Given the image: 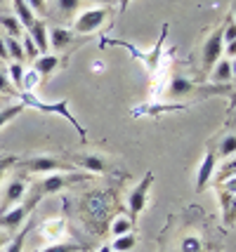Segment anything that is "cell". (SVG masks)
<instances>
[{"label": "cell", "instance_id": "6da1fadb", "mask_svg": "<svg viewBox=\"0 0 236 252\" xmlns=\"http://www.w3.org/2000/svg\"><path fill=\"white\" fill-rule=\"evenodd\" d=\"M19 99H22V104L24 106H31V109H38V111H43V113H57V116H62L64 121H68L76 130H78L80 134V139H88V132H85V127L80 125L78 121H76V116L68 111V101L67 99H59V101H52V104H47V101H43V99H38L34 94V92H26L24 90L22 94H19Z\"/></svg>", "mask_w": 236, "mask_h": 252}, {"label": "cell", "instance_id": "7a4b0ae2", "mask_svg": "<svg viewBox=\"0 0 236 252\" xmlns=\"http://www.w3.org/2000/svg\"><path fill=\"white\" fill-rule=\"evenodd\" d=\"M40 198H43V193H40V189H38V184H35L34 193H31V198H29V200H22L19 205H14V208L0 212V229L7 231L10 236L14 233V231H19V226L29 220V212L38 205V200H40Z\"/></svg>", "mask_w": 236, "mask_h": 252}, {"label": "cell", "instance_id": "3957f363", "mask_svg": "<svg viewBox=\"0 0 236 252\" xmlns=\"http://www.w3.org/2000/svg\"><path fill=\"white\" fill-rule=\"evenodd\" d=\"M19 167L24 172H45V175H52V172H73V165L59 160L55 156H34L29 160H19Z\"/></svg>", "mask_w": 236, "mask_h": 252}, {"label": "cell", "instance_id": "277c9868", "mask_svg": "<svg viewBox=\"0 0 236 252\" xmlns=\"http://www.w3.org/2000/svg\"><path fill=\"white\" fill-rule=\"evenodd\" d=\"M85 179H90L88 172H52L38 184V189H40L43 196H50V193H57L59 189L68 187L73 182H85Z\"/></svg>", "mask_w": 236, "mask_h": 252}, {"label": "cell", "instance_id": "5b68a950", "mask_svg": "<svg viewBox=\"0 0 236 252\" xmlns=\"http://www.w3.org/2000/svg\"><path fill=\"white\" fill-rule=\"evenodd\" d=\"M222 52H225V40H222V26L220 29H215L210 35H208V40L203 43V68L205 71H210L220 59H222Z\"/></svg>", "mask_w": 236, "mask_h": 252}, {"label": "cell", "instance_id": "8992f818", "mask_svg": "<svg viewBox=\"0 0 236 252\" xmlns=\"http://www.w3.org/2000/svg\"><path fill=\"white\" fill-rule=\"evenodd\" d=\"M106 17H109V7H95V10L83 12L76 19V24H73V31L80 33V35H88V33L97 31Z\"/></svg>", "mask_w": 236, "mask_h": 252}, {"label": "cell", "instance_id": "52a82bcc", "mask_svg": "<svg viewBox=\"0 0 236 252\" xmlns=\"http://www.w3.org/2000/svg\"><path fill=\"white\" fill-rule=\"evenodd\" d=\"M151 184H154V172H146V175L142 177V182L130 191V196H128V210H130V215H133V217H137V215L144 210L146 193H149Z\"/></svg>", "mask_w": 236, "mask_h": 252}, {"label": "cell", "instance_id": "ba28073f", "mask_svg": "<svg viewBox=\"0 0 236 252\" xmlns=\"http://www.w3.org/2000/svg\"><path fill=\"white\" fill-rule=\"evenodd\" d=\"M26 189H29L26 179H19V177L12 179L10 184H7V189H5V200H2V205H0V212H5V210L19 205L24 200V196H26Z\"/></svg>", "mask_w": 236, "mask_h": 252}, {"label": "cell", "instance_id": "9c48e42d", "mask_svg": "<svg viewBox=\"0 0 236 252\" xmlns=\"http://www.w3.org/2000/svg\"><path fill=\"white\" fill-rule=\"evenodd\" d=\"M215 154L213 151H208V154L203 156L201 165H199V172H196V191H203V189L208 187V182H210V177L215 172Z\"/></svg>", "mask_w": 236, "mask_h": 252}, {"label": "cell", "instance_id": "30bf717a", "mask_svg": "<svg viewBox=\"0 0 236 252\" xmlns=\"http://www.w3.org/2000/svg\"><path fill=\"white\" fill-rule=\"evenodd\" d=\"M210 71H213V73H210V80H213V83H217V85L229 83V80L234 78V59H220Z\"/></svg>", "mask_w": 236, "mask_h": 252}, {"label": "cell", "instance_id": "8fae6325", "mask_svg": "<svg viewBox=\"0 0 236 252\" xmlns=\"http://www.w3.org/2000/svg\"><path fill=\"white\" fill-rule=\"evenodd\" d=\"M194 92H199V88H196L191 80H187L184 76H172V80H170V90H168L170 97L180 99V97H189V94H194Z\"/></svg>", "mask_w": 236, "mask_h": 252}, {"label": "cell", "instance_id": "7c38bea8", "mask_svg": "<svg viewBox=\"0 0 236 252\" xmlns=\"http://www.w3.org/2000/svg\"><path fill=\"white\" fill-rule=\"evenodd\" d=\"M73 165H80L88 175H92V172H104V170H106V160L97 154L76 156V158H73Z\"/></svg>", "mask_w": 236, "mask_h": 252}, {"label": "cell", "instance_id": "4fadbf2b", "mask_svg": "<svg viewBox=\"0 0 236 252\" xmlns=\"http://www.w3.org/2000/svg\"><path fill=\"white\" fill-rule=\"evenodd\" d=\"M47 43L50 47H55V50H67L73 45V31H67V29H52V33L47 35Z\"/></svg>", "mask_w": 236, "mask_h": 252}, {"label": "cell", "instance_id": "5bb4252c", "mask_svg": "<svg viewBox=\"0 0 236 252\" xmlns=\"http://www.w3.org/2000/svg\"><path fill=\"white\" fill-rule=\"evenodd\" d=\"M12 5H14V17H17V22L22 24V29H31V24L35 22V14L34 10L26 5V0H12Z\"/></svg>", "mask_w": 236, "mask_h": 252}, {"label": "cell", "instance_id": "9a60e30c", "mask_svg": "<svg viewBox=\"0 0 236 252\" xmlns=\"http://www.w3.org/2000/svg\"><path fill=\"white\" fill-rule=\"evenodd\" d=\"M57 66H59V57L57 55H40V57H35L34 73L47 78L52 71H57Z\"/></svg>", "mask_w": 236, "mask_h": 252}, {"label": "cell", "instance_id": "2e32d148", "mask_svg": "<svg viewBox=\"0 0 236 252\" xmlns=\"http://www.w3.org/2000/svg\"><path fill=\"white\" fill-rule=\"evenodd\" d=\"M29 35H31L34 45L40 50V52H47V47H50V43H47V29H45V24L40 22V19H35V22L31 24Z\"/></svg>", "mask_w": 236, "mask_h": 252}, {"label": "cell", "instance_id": "e0dca14e", "mask_svg": "<svg viewBox=\"0 0 236 252\" xmlns=\"http://www.w3.org/2000/svg\"><path fill=\"white\" fill-rule=\"evenodd\" d=\"M135 243H137V238L133 233H123V236H116V238H113L111 250L113 252H130L135 248Z\"/></svg>", "mask_w": 236, "mask_h": 252}, {"label": "cell", "instance_id": "ac0fdd59", "mask_svg": "<svg viewBox=\"0 0 236 252\" xmlns=\"http://www.w3.org/2000/svg\"><path fill=\"white\" fill-rule=\"evenodd\" d=\"M31 231V224H26L24 229H19V233L10 238V243L5 245V252H22L24 250V243H26V233Z\"/></svg>", "mask_w": 236, "mask_h": 252}, {"label": "cell", "instance_id": "d6986e66", "mask_svg": "<svg viewBox=\"0 0 236 252\" xmlns=\"http://www.w3.org/2000/svg\"><path fill=\"white\" fill-rule=\"evenodd\" d=\"M5 47H7V57H10L12 62H24V50H22V43H19V38H5Z\"/></svg>", "mask_w": 236, "mask_h": 252}, {"label": "cell", "instance_id": "ffe728a7", "mask_svg": "<svg viewBox=\"0 0 236 252\" xmlns=\"http://www.w3.org/2000/svg\"><path fill=\"white\" fill-rule=\"evenodd\" d=\"M222 215H225V224L234 226V193H222Z\"/></svg>", "mask_w": 236, "mask_h": 252}, {"label": "cell", "instance_id": "44dd1931", "mask_svg": "<svg viewBox=\"0 0 236 252\" xmlns=\"http://www.w3.org/2000/svg\"><path fill=\"white\" fill-rule=\"evenodd\" d=\"M24 109H26V106H24L22 101H19V104H12V106H5V109H0V127H5L12 118H17Z\"/></svg>", "mask_w": 236, "mask_h": 252}, {"label": "cell", "instance_id": "7402d4cb", "mask_svg": "<svg viewBox=\"0 0 236 252\" xmlns=\"http://www.w3.org/2000/svg\"><path fill=\"white\" fill-rule=\"evenodd\" d=\"M7 78H10L12 88H22L24 83V66L19 62H12L10 68H7Z\"/></svg>", "mask_w": 236, "mask_h": 252}, {"label": "cell", "instance_id": "603a6c76", "mask_svg": "<svg viewBox=\"0 0 236 252\" xmlns=\"http://www.w3.org/2000/svg\"><path fill=\"white\" fill-rule=\"evenodd\" d=\"M0 26H5L12 38H19V33H22V24L17 22V17H5V14H0Z\"/></svg>", "mask_w": 236, "mask_h": 252}, {"label": "cell", "instance_id": "cb8c5ba5", "mask_svg": "<svg viewBox=\"0 0 236 252\" xmlns=\"http://www.w3.org/2000/svg\"><path fill=\"white\" fill-rule=\"evenodd\" d=\"M83 250L85 248L78 245V243H55V245H50V248H45L40 252H83Z\"/></svg>", "mask_w": 236, "mask_h": 252}, {"label": "cell", "instance_id": "d4e9b609", "mask_svg": "<svg viewBox=\"0 0 236 252\" xmlns=\"http://www.w3.org/2000/svg\"><path fill=\"white\" fill-rule=\"evenodd\" d=\"M57 7L64 17H71V14H76L80 10V0H57Z\"/></svg>", "mask_w": 236, "mask_h": 252}, {"label": "cell", "instance_id": "484cf974", "mask_svg": "<svg viewBox=\"0 0 236 252\" xmlns=\"http://www.w3.org/2000/svg\"><path fill=\"white\" fill-rule=\"evenodd\" d=\"M130 231H133V221L125 220V217L116 220V221H113V226H111V233H113V236H123V233H130Z\"/></svg>", "mask_w": 236, "mask_h": 252}, {"label": "cell", "instance_id": "4316f807", "mask_svg": "<svg viewBox=\"0 0 236 252\" xmlns=\"http://www.w3.org/2000/svg\"><path fill=\"white\" fill-rule=\"evenodd\" d=\"M22 50H24V59H35V57H38V47L34 45V40H31V35H29V33L24 35Z\"/></svg>", "mask_w": 236, "mask_h": 252}, {"label": "cell", "instance_id": "83f0119b", "mask_svg": "<svg viewBox=\"0 0 236 252\" xmlns=\"http://www.w3.org/2000/svg\"><path fill=\"white\" fill-rule=\"evenodd\" d=\"M182 252H201V241L196 236H189L182 241Z\"/></svg>", "mask_w": 236, "mask_h": 252}, {"label": "cell", "instance_id": "f1b7e54d", "mask_svg": "<svg viewBox=\"0 0 236 252\" xmlns=\"http://www.w3.org/2000/svg\"><path fill=\"white\" fill-rule=\"evenodd\" d=\"M220 156H234V134H229V137H225L222 139V144H220Z\"/></svg>", "mask_w": 236, "mask_h": 252}, {"label": "cell", "instance_id": "f546056e", "mask_svg": "<svg viewBox=\"0 0 236 252\" xmlns=\"http://www.w3.org/2000/svg\"><path fill=\"white\" fill-rule=\"evenodd\" d=\"M0 92H12V83L7 78V71L0 68Z\"/></svg>", "mask_w": 236, "mask_h": 252}, {"label": "cell", "instance_id": "4dcf8cb0", "mask_svg": "<svg viewBox=\"0 0 236 252\" xmlns=\"http://www.w3.org/2000/svg\"><path fill=\"white\" fill-rule=\"evenodd\" d=\"M26 5H29V7H31L34 12L38 10L40 14H43V12L47 10V7H45V0H26Z\"/></svg>", "mask_w": 236, "mask_h": 252}, {"label": "cell", "instance_id": "1f68e13d", "mask_svg": "<svg viewBox=\"0 0 236 252\" xmlns=\"http://www.w3.org/2000/svg\"><path fill=\"white\" fill-rule=\"evenodd\" d=\"M12 163H14V158H12V156H7V158H0V179H2L5 170H7V167H10Z\"/></svg>", "mask_w": 236, "mask_h": 252}, {"label": "cell", "instance_id": "d6a6232c", "mask_svg": "<svg viewBox=\"0 0 236 252\" xmlns=\"http://www.w3.org/2000/svg\"><path fill=\"white\" fill-rule=\"evenodd\" d=\"M10 57H7V47H5V38L0 35V62H7Z\"/></svg>", "mask_w": 236, "mask_h": 252}, {"label": "cell", "instance_id": "836d02e7", "mask_svg": "<svg viewBox=\"0 0 236 252\" xmlns=\"http://www.w3.org/2000/svg\"><path fill=\"white\" fill-rule=\"evenodd\" d=\"M10 233H7V231H2L0 229V248H5V245H7V243H10Z\"/></svg>", "mask_w": 236, "mask_h": 252}, {"label": "cell", "instance_id": "e575fe53", "mask_svg": "<svg viewBox=\"0 0 236 252\" xmlns=\"http://www.w3.org/2000/svg\"><path fill=\"white\" fill-rule=\"evenodd\" d=\"M130 2H133V0H121V12L128 10V5H130Z\"/></svg>", "mask_w": 236, "mask_h": 252}, {"label": "cell", "instance_id": "d590c367", "mask_svg": "<svg viewBox=\"0 0 236 252\" xmlns=\"http://www.w3.org/2000/svg\"><path fill=\"white\" fill-rule=\"evenodd\" d=\"M92 2H101V5H111L113 0H92Z\"/></svg>", "mask_w": 236, "mask_h": 252}, {"label": "cell", "instance_id": "8d00e7d4", "mask_svg": "<svg viewBox=\"0 0 236 252\" xmlns=\"http://www.w3.org/2000/svg\"><path fill=\"white\" fill-rule=\"evenodd\" d=\"M100 252H113V250H111V245H104V248H101Z\"/></svg>", "mask_w": 236, "mask_h": 252}, {"label": "cell", "instance_id": "74e56055", "mask_svg": "<svg viewBox=\"0 0 236 252\" xmlns=\"http://www.w3.org/2000/svg\"><path fill=\"white\" fill-rule=\"evenodd\" d=\"M0 5H2V0H0Z\"/></svg>", "mask_w": 236, "mask_h": 252}]
</instances>
